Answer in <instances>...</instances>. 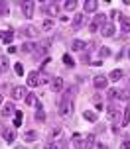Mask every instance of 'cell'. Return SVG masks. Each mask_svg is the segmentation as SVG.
Instances as JSON below:
<instances>
[{
  "label": "cell",
  "instance_id": "cell-44",
  "mask_svg": "<svg viewBox=\"0 0 130 149\" xmlns=\"http://www.w3.org/2000/svg\"><path fill=\"white\" fill-rule=\"evenodd\" d=\"M93 149H108V147H107V145H105V143H97V145H95V147H93Z\"/></svg>",
  "mask_w": 130,
  "mask_h": 149
},
{
  "label": "cell",
  "instance_id": "cell-12",
  "mask_svg": "<svg viewBox=\"0 0 130 149\" xmlns=\"http://www.w3.org/2000/svg\"><path fill=\"white\" fill-rule=\"evenodd\" d=\"M2 135H4V141H6V143H12V141H14V137H16V134H14L12 127H4V130H2Z\"/></svg>",
  "mask_w": 130,
  "mask_h": 149
},
{
  "label": "cell",
  "instance_id": "cell-3",
  "mask_svg": "<svg viewBox=\"0 0 130 149\" xmlns=\"http://www.w3.org/2000/svg\"><path fill=\"white\" fill-rule=\"evenodd\" d=\"M77 94H79V86H67L65 88V92H63V96H61V100H65V102H73L77 98Z\"/></svg>",
  "mask_w": 130,
  "mask_h": 149
},
{
  "label": "cell",
  "instance_id": "cell-34",
  "mask_svg": "<svg viewBox=\"0 0 130 149\" xmlns=\"http://www.w3.org/2000/svg\"><path fill=\"white\" fill-rule=\"evenodd\" d=\"M99 55L103 57V59H107V57H110V49H108V47H100V49H99Z\"/></svg>",
  "mask_w": 130,
  "mask_h": 149
},
{
  "label": "cell",
  "instance_id": "cell-21",
  "mask_svg": "<svg viewBox=\"0 0 130 149\" xmlns=\"http://www.w3.org/2000/svg\"><path fill=\"white\" fill-rule=\"evenodd\" d=\"M122 77H124V73H122V71H112V73L108 74V81L116 82V81H120V79H122Z\"/></svg>",
  "mask_w": 130,
  "mask_h": 149
},
{
  "label": "cell",
  "instance_id": "cell-31",
  "mask_svg": "<svg viewBox=\"0 0 130 149\" xmlns=\"http://www.w3.org/2000/svg\"><path fill=\"white\" fill-rule=\"evenodd\" d=\"M120 124H122V126H128L130 124V108L124 110V116H122V122H120Z\"/></svg>",
  "mask_w": 130,
  "mask_h": 149
},
{
  "label": "cell",
  "instance_id": "cell-22",
  "mask_svg": "<svg viewBox=\"0 0 130 149\" xmlns=\"http://www.w3.org/2000/svg\"><path fill=\"white\" fill-rule=\"evenodd\" d=\"M24 33H26V36H28V37H32V39H34V37H38V33H39V31L36 30L34 26H28V28L24 30Z\"/></svg>",
  "mask_w": 130,
  "mask_h": 149
},
{
  "label": "cell",
  "instance_id": "cell-4",
  "mask_svg": "<svg viewBox=\"0 0 130 149\" xmlns=\"http://www.w3.org/2000/svg\"><path fill=\"white\" fill-rule=\"evenodd\" d=\"M73 112V102H65V100H59V114L63 118H69Z\"/></svg>",
  "mask_w": 130,
  "mask_h": 149
},
{
  "label": "cell",
  "instance_id": "cell-24",
  "mask_svg": "<svg viewBox=\"0 0 130 149\" xmlns=\"http://www.w3.org/2000/svg\"><path fill=\"white\" fill-rule=\"evenodd\" d=\"M24 139H26V141H34V139H38V132H34V130H28V132L24 134Z\"/></svg>",
  "mask_w": 130,
  "mask_h": 149
},
{
  "label": "cell",
  "instance_id": "cell-23",
  "mask_svg": "<svg viewBox=\"0 0 130 149\" xmlns=\"http://www.w3.org/2000/svg\"><path fill=\"white\" fill-rule=\"evenodd\" d=\"M34 47H36V41H26L22 45V51L24 53H34Z\"/></svg>",
  "mask_w": 130,
  "mask_h": 149
},
{
  "label": "cell",
  "instance_id": "cell-14",
  "mask_svg": "<svg viewBox=\"0 0 130 149\" xmlns=\"http://www.w3.org/2000/svg\"><path fill=\"white\" fill-rule=\"evenodd\" d=\"M108 116H110V120H112V122H116V120L120 118V110H118V106H116V104H110V106H108Z\"/></svg>",
  "mask_w": 130,
  "mask_h": 149
},
{
  "label": "cell",
  "instance_id": "cell-47",
  "mask_svg": "<svg viewBox=\"0 0 130 149\" xmlns=\"http://www.w3.org/2000/svg\"><path fill=\"white\" fill-rule=\"evenodd\" d=\"M0 104H2V94H0Z\"/></svg>",
  "mask_w": 130,
  "mask_h": 149
},
{
  "label": "cell",
  "instance_id": "cell-13",
  "mask_svg": "<svg viewBox=\"0 0 130 149\" xmlns=\"http://www.w3.org/2000/svg\"><path fill=\"white\" fill-rule=\"evenodd\" d=\"M20 6H24V16L26 18L34 16V2H20Z\"/></svg>",
  "mask_w": 130,
  "mask_h": 149
},
{
  "label": "cell",
  "instance_id": "cell-25",
  "mask_svg": "<svg viewBox=\"0 0 130 149\" xmlns=\"http://www.w3.org/2000/svg\"><path fill=\"white\" fill-rule=\"evenodd\" d=\"M118 98H120L122 102H128V104H130V90L128 88L120 90V92H118Z\"/></svg>",
  "mask_w": 130,
  "mask_h": 149
},
{
  "label": "cell",
  "instance_id": "cell-29",
  "mask_svg": "<svg viewBox=\"0 0 130 149\" xmlns=\"http://www.w3.org/2000/svg\"><path fill=\"white\" fill-rule=\"evenodd\" d=\"M61 147H65V141L63 139H59V141H53V143H49L46 149H61Z\"/></svg>",
  "mask_w": 130,
  "mask_h": 149
},
{
  "label": "cell",
  "instance_id": "cell-19",
  "mask_svg": "<svg viewBox=\"0 0 130 149\" xmlns=\"http://www.w3.org/2000/svg\"><path fill=\"white\" fill-rule=\"evenodd\" d=\"M71 49H73V51H83V49H85V41H83V39H73Z\"/></svg>",
  "mask_w": 130,
  "mask_h": 149
},
{
  "label": "cell",
  "instance_id": "cell-46",
  "mask_svg": "<svg viewBox=\"0 0 130 149\" xmlns=\"http://www.w3.org/2000/svg\"><path fill=\"white\" fill-rule=\"evenodd\" d=\"M16 51H18V49H16L14 45H10V47H8V53H16Z\"/></svg>",
  "mask_w": 130,
  "mask_h": 149
},
{
  "label": "cell",
  "instance_id": "cell-35",
  "mask_svg": "<svg viewBox=\"0 0 130 149\" xmlns=\"http://www.w3.org/2000/svg\"><path fill=\"white\" fill-rule=\"evenodd\" d=\"M53 26H55L53 20H46V22H44V26H41V30H44V31H49L51 28H53Z\"/></svg>",
  "mask_w": 130,
  "mask_h": 149
},
{
  "label": "cell",
  "instance_id": "cell-8",
  "mask_svg": "<svg viewBox=\"0 0 130 149\" xmlns=\"http://www.w3.org/2000/svg\"><path fill=\"white\" fill-rule=\"evenodd\" d=\"M10 92H12V98H14V100H20V98H26V94H28L24 86H14V88L10 90Z\"/></svg>",
  "mask_w": 130,
  "mask_h": 149
},
{
  "label": "cell",
  "instance_id": "cell-43",
  "mask_svg": "<svg viewBox=\"0 0 130 149\" xmlns=\"http://www.w3.org/2000/svg\"><path fill=\"white\" fill-rule=\"evenodd\" d=\"M89 61H91L89 53H83V55H81V63H89Z\"/></svg>",
  "mask_w": 130,
  "mask_h": 149
},
{
  "label": "cell",
  "instance_id": "cell-2",
  "mask_svg": "<svg viewBox=\"0 0 130 149\" xmlns=\"http://www.w3.org/2000/svg\"><path fill=\"white\" fill-rule=\"evenodd\" d=\"M41 12H44L46 16H49V20H51V16H57V14H59V4H57V2H44Z\"/></svg>",
  "mask_w": 130,
  "mask_h": 149
},
{
  "label": "cell",
  "instance_id": "cell-40",
  "mask_svg": "<svg viewBox=\"0 0 130 149\" xmlns=\"http://www.w3.org/2000/svg\"><path fill=\"white\" fill-rule=\"evenodd\" d=\"M0 16H8V4L0 2Z\"/></svg>",
  "mask_w": 130,
  "mask_h": 149
},
{
  "label": "cell",
  "instance_id": "cell-45",
  "mask_svg": "<svg viewBox=\"0 0 130 149\" xmlns=\"http://www.w3.org/2000/svg\"><path fill=\"white\" fill-rule=\"evenodd\" d=\"M120 149H130V141H122V145H120Z\"/></svg>",
  "mask_w": 130,
  "mask_h": 149
},
{
  "label": "cell",
  "instance_id": "cell-36",
  "mask_svg": "<svg viewBox=\"0 0 130 149\" xmlns=\"http://www.w3.org/2000/svg\"><path fill=\"white\" fill-rule=\"evenodd\" d=\"M14 73L18 74V77H22V74H24V65H22V63H16V65H14Z\"/></svg>",
  "mask_w": 130,
  "mask_h": 149
},
{
  "label": "cell",
  "instance_id": "cell-30",
  "mask_svg": "<svg viewBox=\"0 0 130 149\" xmlns=\"http://www.w3.org/2000/svg\"><path fill=\"white\" fill-rule=\"evenodd\" d=\"M22 122H24L22 112H16V114H14V126H16V127H20V126H22Z\"/></svg>",
  "mask_w": 130,
  "mask_h": 149
},
{
  "label": "cell",
  "instance_id": "cell-27",
  "mask_svg": "<svg viewBox=\"0 0 130 149\" xmlns=\"http://www.w3.org/2000/svg\"><path fill=\"white\" fill-rule=\"evenodd\" d=\"M81 26H83V14H77L73 18V30H79Z\"/></svg>",
  "mask_w": 130,
  "mask_h": 149
},
{
  "label": "cell",
  "instance_id": "cell-39",
  "mask_svg": "<svg viewBox=\"0 0 130 149\" xmlns=\"http://www.w3.org/2000/svg\"><path fill=\"white\" fill-rule=\"evenodd\" d=\"M46 82H49V77L44 71H39V84H46Z\"/></svg>",
  "mask_w": 130,
  "mask_h": 149
},
{
  "label": "cell",
  "instance_id": "cell-37",
  "mask_svg": "<svg viewBox=\"0 0 130 149\" xmlns=\"http://www.w3.org/2000/svg\"><path fill=\"white\" fill-rule=\"evenodd\" d=\"M59 134H61V127H59V126H53V127H51V132H49V137H57Z\"/></svg>",
  "mask_w": 130,
  "mask_h": 149
},
{
  "label": "cell",
  "instance_id": "cell-9",
  "mask_svg": "<svg viewBox=\"0 0 130 149\" xmlns=\"http://www.w3.org/2000/svg\"><path fill=\"white\" fill-rule=\"evenodd\" d=\"M12 114H16V106H14V102H6V106L2 108V118H10Z\"/></svg>",
  "mask_w": 130,
  "mask_h": 149
},
{
  "label": "cell",
  "instance_id": "cell-10",
  "mask_svg": "<svg viewBox=\"0 0 130 149\" xmlns=\"http://www.w3.org/2000/svg\"><path fill=\"white\" fill-rule=\"evenodd\" d=\"M93 84H95L97 88H107L108 79H107V77H103V74H97V77H95V81H93Z\"/></svg>",
  "mask_w": 130,
  "mask_h": 149
},
{
  "label": "cell",
  "instance_id": "cell-42",
  "mask_svg": "<svg viewBox=\"0 0 130 149\" xmlns=\"http://www.w3.org/2000/svg\"><path fill=\"white\" fill-rule=\"evenodd\" d=\"M115 98H118V92H116L115 88H112V90H108V100H115Z\"/></svg>",
  "mask_w": 130,
  "mask_h": 149
},
{
  "label": "cell",
  "instance_id": "cell-1",
  "mask_svg": "<svg viewBox=\"0 0 130 149\" xmlns=\"http://www.w3.org/2000/svg\"><path fill=\"white\" fill-rule=\"evenodd\" d=\"M49 45H51V39H46V41H36V47H34L32 57H34L36 61L47 57V47H49Z\"/></svg>",
  "mask_w": 130,
  "mask_h": 149
},
{
  "label": "cell",
  "instance_id": "cell-18",
  "mask_svg": "<svg viewBox=\"0 0 130 149\" xmlns=\"http://www.w3.org/2000/svg\"><path fill=\"white\" fill-rule=\"evenodd\" d=\"M83 145H85V149H93V147H95V134L87 135V137L83 139Z\"/></svg>",
  "mask_w": 130,
  "mask_h": 149
},
{
  "label": "cell",
  "instance_id": "cell-26",
  "mask_svg": "<svg viewBox=\"0 0 130 149\" xmlns=\"http://www.w3.org/2000/svg\"><path fill=\"white\" fill-rule=\"evenodd\" d=\"M8 67H10V63H8V57H6V55H0V71L4 73V71H8Z\"/></svg>",
  "mask_w": 130,
  "mask_h": 149
},
{
  "label": "cell",
  "instance_id": "cell-6",
  "mask_svg": "<svg viewBox=\"0 0 130 149\" xmlns=\"http://www.w3.org/2000/svg\"><path fill=\"white\" fill-rule=\"evenodd\" d=\"M28 86H39V71H32L28 74Z\"/></svg>",
  "mask_w": 130,
  "mask_h": 149
},
{
  "label": "cell",
  "instance_id": "cell-38",
  "mask_svg": "<svg viewBox=\"0 0 130 149\" xmlns=\"http://www.w3.org/2000/svg\"><path fill=\"white\" fill-rule=\"evenodd\" d=\"M46 112H44V108H41V110H38V114H36V120H38V122H46Z\"/></svg>",
  "mask_w": 130,
  "mask_h": 149
},
{
  "label": "cell",
  "instance_id": "cell-16",
  "mask_svg": "<svg viewBox=\"0 0 130 149\" xmlns=\"http://www.w3.org/2000/svg\"><path fill=\"white\" fill-rule=\"evenodd\" d=\"M12 37H14V31L12 30H8V31H0V41H2V43H10V41H12Z\"/></svg>",
  "mask_w": 130,
  "mask_h": 149
},
{
  "label": "cell",
  "instance_id": "cell-33",
  "mask_svg": "<svg viewBox=\"0 0 130 149\" xmlns=\"http://www.w3.org/2000/svg\"><path fill=\"white\" fill-rule=\"evenodd\" d=\"M36 102H38V98H36V94H32V92H30V94H26V104H36Z\"/></svg>",
  "mask_w": 130,
  "mask_h": 149
},
{
  "label": "cell",
  "instance_id": "cell-17",
  "mask_svg": "<svg viewBox=\"0 0 130 149\" xmlns=\"http://www.w3.org/2000/svg\"><path fill=\"white\" fill-rule=\"evenodd\" d=\"M83 8H85V12H95L99 8V4H97V0H87L83 4Z\"/></svg>",
  "mask_w": 130,
  "mask_h": 149
},
{
  "label": "cell",
  "instance_id": "cell-41",
  "mask_svg": "<svg viewBox=\"0 0 130 149\" xmlns=\"http://www.w3.org/2000/svg\"><path fill=\"white\" fill-rule=\"evenodd\" d=\"M75 6H77L75 0H67V2H65V10H75Z\"/></svg>",
  "mask_w": 130,
  "mask_h": 149
},
{
  "label": "cell",
  "instance_id": "cell-20",
  "mask_svg": "<svg viewBox=\"0 0 130 149\" xmlns=\"http://www.w3.org/2000/svg\"><path fill=\"white\" fill-rule=\"evenodd\" d=\"M120 26H122V31H130V18L128 16H120Z\"/></svg>",
  "mask_w": 130,
  "mask_h": 149
},
{
  "label": "cell",
  "instance_id": "cell-32",
  "mask_svg": "<svg viewBox=\"0 0 130 149\" xmlns=\"http://www.w3.org/2000/svg\"><path fill=\"white\" fill-rule=\"evenodd\" d=\"M63 63H65L67 67H75V61H73L71 55H63Z\"/></svg>",
  "mask_w": 130,
  "mask_h": 149
},
{
  "label": "cell",
  "instance_id": "cell-48",
  "mask_svg": "<svg viewBox=\"0 0 130 149\" xmlns=\"http://www.w3.org/2000/svg\"><path fill=\"white\" fill-rule=\"evenodd\" d=\"M16 149H24V147H16Z\"/></svg>",
  "mask_w": 130,
  "mask_h": 149
},
{
  "label": "cell",
  "instance_id": "cell-15",
  "mask_svg": "<svg viewBox=\"0 0 130 149\" xmlns=\"http://www.w3.org/2000/svg\"><path fill=\"white\" fill-rule=\"evenodd\" d=\"M100 31H103V36H105V37H112V36H115V31H116L115 30V24H105Z\"/></svg>",
  "mask_w": 130,
  "mask_h": 149
},
{
  "label": "cell",
  "instance_id": "cell-49",
  "mask_svg": "<svg viewBox=\"0 0 130 149\" xmlns=\"http://www.w3.org/2000/svg\"><path fill=\"white\" fill-rule=\"evenodd\" d=\"M128 57H130V51H128Z\"/></svg>",
  "mask_w": 130,
  "mask_h": 149
},
{
  "label": "cell",
  "instance_id": "cell-28",
  "mask_svg": "<svg viewBox=\"0 0 130 149\" xmlns=\"http://www.w3.org/2000/svg\"><path fill=\"white\" fill-rule=\"evenodd\" d=\"M83 118L87 120V122H97V114H95V112H91V110H85L83 112Z\"/></svg>",
  "mask_w": 130,
  "mask_h": 149
},
{
  "label": "cell",
  "instance_id": "cell-5",
  "mask_svg": "<svg viewBox=\"0 0 130 149\" xmlns=\"http://www.w3.org/2000/svg\"><path fill=\"white\" fill-rule=\"evenodd\" d=\"M105 24H107V16H105V14H97L95 18H93V22H91V30L97 31L99 28H103Z\"/></svg>",
  "mask_w": 130,
  "mask_h": 149
},
{
  "label": "cell",
  "instance_id": "cell-7",
  "mask_svg": "<svg viewBox=\"0 0 130 149\" xmlns=\"http://www.w3.org/2000/svg\"><path fill=\"white\" fill-rule=\"evenodd\" d=\"M63 86H65V81H63L61 77H55L53 81H51V90L53 92H61Z\"/></svg>",
  "mask_w": 130,
  "mask_h": 149
},
{
  "label": "cell",
  "instance_id": "cell-11",
  "mask_svg": "<svg viewBox=\"0 0 130 149\" xmlns=\"http://www.w3.org/2000/svg\"><path fill=\"white\" fill-rule=\"evenodd\" d=\"M85 145H83V137L79 134H75L73 137H71V149H83Z\"/></svg>",
  "mask_w": 130,
  "mask_h": 149
}]
</instances>
